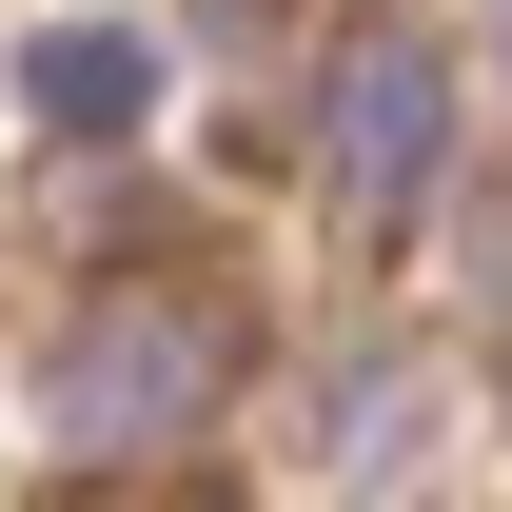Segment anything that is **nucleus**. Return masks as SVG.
<instances>
[{
	"label": "nucleus",
	"mask_w": 512,
	"mask_h": 512,
	"mask_svg": "<svg viewBox=\"0 0 512 512\" xmlns=\"http://www.w3.org/2000/svg\"><path fill=\"white\" fill-rule=\"evenodd\" d=\"M60 414H79V434H178V414H197V316H79Z\"/></svg>",
	"instance_id": "1"
},
{
	"label": "nucleus",
	"mask_w": 512,
	"mask_h": 512,
	"mask_svg": "<svg viewBox=\"0 0 512 512\" xmlns=\"http://www.w3.org/2000/svg\"><path fill=\"white\" fill-rule=\"evenodd\" d=\"M434 60H355V99H335V158H355V197L375 217H414V178H434Z\"/></svg>",
	"instance_id": "2"
},
{
	"label": "nucleus",
	"mask_w": 512,
	"mask_h": 512,
	"mask_svg": "<svg viewBox=\"0 0 512 512\" xmlns=\"http://www.w3.org/2000/svg\"><path fill=\"white\" fill-rule=\"evenodd\" d=\"M138 99H158V60H138V40H99V20H79V40H40V119H60V138H119Z\"/></svg>",
	"instance_id": "3"
},
{
	"label": "nucleus",
	"mask_w": 512,
	"mask_h": 512,
	"mask_svg": "<svg viewBox=\"0 0 512 512\" xmlns=\"http://www.w3.org/2000/svg\"><path fill=\"white\" fill-rule=\"evenodd\" d=\"M158 512H217V493H158Z\"/></svg>",
	"instance_id": "4"
}]
</instances>
